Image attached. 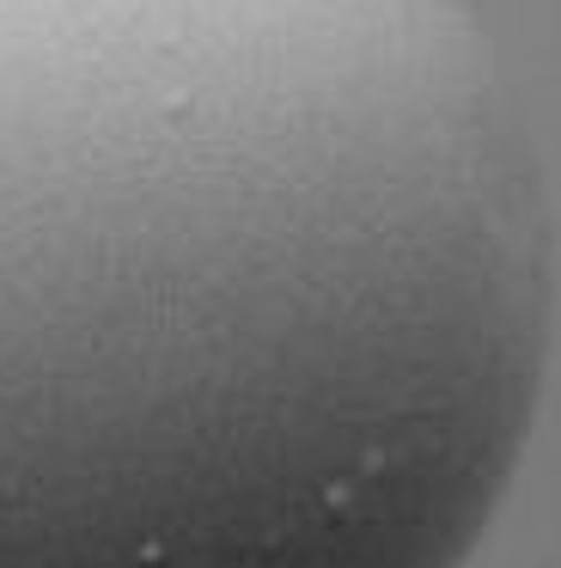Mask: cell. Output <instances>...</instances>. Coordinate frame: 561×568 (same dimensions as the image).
<instances>
[{"mask_svg":"<svg viewBox=\"0 0 561 568\" xmlns=\"http://www.w3.org/2000/svg\"><path fill=\"white\" fill-rule=\"evenodd\" d=\"M549 367L463 0H0V568H470Z\"/></svg>","mask_w":561,"mask_h":568,"instance_id":"1","label":"cell"}]
</instances>
